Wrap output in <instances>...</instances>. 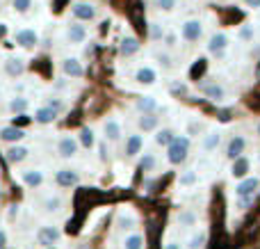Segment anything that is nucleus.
<instances>
[{
  "instance_id": "21",
  "label": "nucleus",
  "mask_w": 260,
  "mask_h": 249,
  "mask_svg": "<svg viewBox=\"0 0 260 249\" xmlns=\"http://www.w3.org/2000/svg\"><path fill=\"white\" fill-rule=\"evenodd\" d=\"M5 73H7L9 78H21L23 73H25V62H23L21 57H9L7 62H5Z\"/></svg>"
},
{
  "instance_id": "47",
  "label": "nucleus",
  "mask_w": 260,
  "mask_h": 249,
  "mask_svg": "<svg viewBox=\"0 0 260 249\" xmlns=\"http://www.w3.org/2000/svg\"><path fill=\"white\" fill-rule=\"evenodd\" d=\"M244 5H247V7H260V0H244Z\"/></svg>"
},
{
  "instance_id": "42",
  "label": "nucleus",
  "mask_w": 260,
  "mask_h": 249,
  "mask_svg": "<svg viewBox=\"0 0 260 249\" xmlns=\"http://www.w3.org/2000/svg\"><path fill=\"white\" fill-rule=\"evenodd\" d=\"M253 199H256V197H238V208H249V206L253 204Z\"/></svg>"
},
{
  "instance_id": "3",
  "label": "nucleus",
  "mask_w": 260,
  "mask_h": 249,
  "mask_svg": "<svg viewBox=\"0 0 260 249\" xmlns=\"http://www.w3.org/2000/svg\"><path fill=\"white\" fill-rule=\"evenodd\" d=\"M78 149H80V142H78V137H73V135H62V137L57 140V153H59V158H64V160L76 158V155H78Z\"/></svg>"
},
{
  "instance_id": "35",
  "label": "nucleus",
  "mask_w": 260,
  "mask_h": 249,
  "mask_svg": "<svg viewBox=\"0 0 260 249\" xmlns=\"http://www.w3.org/2000/svg\"><path fill=\"white\" fill-rule=\"evenodd\" d=\"M59 208H62V197H48V199L44 201L46 213H57Z\"/></svg>"
},
{
  "instance_id": "16",
  "label": "nucleus",
  "mask_w": 260,
  "mask_h": 249,
  "mask_svg": "<svg viewBox=\"0 0 260 249\" xmlns=\"http://www.w3.org/2000/svg\"><path fill=\"white\" fill-rule=\"evenodd\" d=\"M21 181L25 183L27 188H32V190H35V188L44 185L46 176H44V172H41V169H25V172L21 174Z\"/></svg>"
},
{
  "instance_id": "23",
  "label": "nucleus",
  "mask_w": 260,
  "mask_h": 249,
  "mask_svg": "<svg viewBox=\"0 0 260 249\" xmlns=\"http://www.w3.org/2000/svg\"><path fill=\"white\" fill-rule=\"evenodd\" d=\"M144 149V137L142 135H130L126 140V155L128 158H135V155H139Z\"/></svg>"
},
{
  "instance_id": "4",
  "label": "nucleus",
  "mask_w": 260,
  "mask_h": 249,
  "mask_svg": "<svg viewBox=\"0 0 260 249\" xmlns=\"http://www.w3.org/2000/svg\"><path fill=\"white\" fill-rule=\"evenodd\" d=\"M180 37H183L187 44H197V41L203 37V23L199 21V18H189V21H185L183 27H180Z\"/></svg>"
},
{
  "instance_id": "24",
  "label": "nucleus",
  "mask_w": 260,
  "mask_h": 249,
  "mask_svg": "<svg viewBox=\"0 0 260 249\" xmlns=\"http://www.w3.org/2000/svg\"><path fill=\"white\" fill-rule=\"evenodd\" d=\"M201 91L208 96L210 101H215V103H219V101H224V87L221 85H217V82H208V85H203L201 87Z\"/></svg>"
},
{
  "instance_id": "51",
  "label": "nucleus",
  "mask_w": 260,
  "mask_h": 249,
  "mask_svg": "<svg viewBox=\"0 0 260 249\" xmlns=\"http://www.w3.org/2000/svg\"><path fill=\"white\" fill-rule=\"evenodd\" d=\"M256 131H258V135H260V121H258V128H256Z\"/></svg>"
},
{
  "instance_id": "50",
  "label": "nucleus",
  "mask_w": 260,
  "mask_h": 249,
  "mask_svg": "<svg viewBox=\"0 0 260 249\" xmlns=\"http://www.w3.org/2000/svg\"><path fill=\"white\" fill-rule=\"evenodd\" d=\"M78 249H89V247H87V245H80V247H78Z\"/></svg>"
},
{
  "instance_id": "7",
  "label": "nucleus",
  "mask_w": 260,
  "mask_h": 249,
  "mask_svg": "<svg viewBox=\"0 0 260 249\" xmlns=\"http://www.w3.org/2000/svg\"><path fill=\"white\" fill-rule=\"evenodd\" d=\"M27 158H30V149L23 146L21 142H18V144H9L7 151H5V160H7L9 165H21V163H25Z\"/></svg>"
},
{
  "instance_id": "45",
  "label": "nucleus",
  "mask_w": 260,
  "mask_h": 249,
  "mask_svg": "<svg viewBox=\"0 0 260 249\" xmlns=\"http://www.w3.org/2000/svg\"><path fill=\"white\" fill-rule=\"evenodd\" d=\"M157 59H160V64H162V67H165V69H169V67H171V57H169V55H165V53H157Z\"/></svg>"
},
{
  "instance_id": "52",
  "label": "nucleus",
  "mask_w": 260,
  "mask_h": 249,
  "mask_svg": "<svg viewBox=\"0 0 260 249\" xmlns=\"http://www.w3.org/2000/svg\"><path fill=\"white\" fill-rule=\"evenodd\" d=\"M0 197H3V192H0Z\"/></svg>"
},
{
  "instance_id": "1",
  "label": "nucleus",
  "mask_w": 260,
  "mask_h": 249,
  "mask_svg": "<svg viewBox=\"0 0 260 249\" xmlns=\"http://www.w3.org/2000/svg\"><path fill=\"white\" fill-rule=\"evenodd\" d=\"M189 146H192L189 137L176 135L174 140L167 144V160H169V165H183L189 155Z\"/></svg>"
},
{
  "instance_id": "28",
  "label": "nucleus",
  "mask_w": 260,
  "mask_h": 249,
  "mask_svg": "<svg viewBox=\"0 0 260 249\" xmlns=\"http://www.w3.org/2000/svg\"><path fill=\"white\" fill-rule=\"evenodd\" d=\"M219 142H221V133L219 131H210L206 137H203L201 149L206 151V153H210V151H215L217 146H219Z\"/></svg>"
},
{
  "instance_id": "22",
  "label": "nucleus",
  "mask_w": 260,
  "mask_h": 249,
  "mask_svg": "<svg viewBox=\"0 0 260 249\" xmlns=\"http://www.w3.org/2000/svg\"><path fill=\"white\" fill-rule=\"evenodd\" d=\"M119 53L121 57H133V55L139 53V41L135 37H123L121 44H119Z\"/></svg>"
},
{
  "instance_id": "46",
  "label": "nucleus",
  "mask_w": 260,
  "mask_h": 249,
  "mask_svg": "<svg viewBox=\"0 0 260 249\" xmlns=\"http://www.w3.org/2000/svg\"><path fill=\"white\" fill-rule=\"evenodd\" d=\"M5 245H7V231H5V229H0V249H3Z\"/></svg>"
},
{
  "instance_id": "38",
  "label": "nucleus",
  "mask_w": 260,
  "mask_h": 249,
  "mask_svg": "<svg viewBox=\"0 0 260 249\" xmlns=\"http://www.w3.org/2000/svg\"><path fill=\"white\" fill-rule=\"evenodd\" d=\"M253 35H256V32H253L251 25H242V27H240V32H238V37L242 41H253Z\"/></svg>"
},
{
  "instance_id": "18",
  "label": "nucleus",
  "mask_w": 260,
  "mask_h": 249,
  "mask_svg": "<svg viewBox=\"0 0 260 249\" xmlns=\"http://www.w3.org/2000/svg\"><path fill=\"white\" fill-rule=\"evenodd\" d=\"M137 126L142 133H153V131H157V126H160V117H157L155 112H144L142 117H139Z\"/></svg>"
},
{
  "instance_id": "34",
  "label": "nucleus",
  "mask_w": 260,
  "mask_h": 249,
  "mask_svg": "<svg viewBox=\"0 0 260 249\" xmlns=\"http://www.w3.org/2000/svg\"><path fill=\"white\" fill-rule=\"evenodd\" d=\"M139 167L144 169V172H153V169L157 167V158L155 153H144L142 160H139Z\"/></svg>"
},
{
  "instance_id": "26",
  "label": "nucleus",
  "mask_w": 260,
  "mask_h": 249,
  "mask_svg": "<svg viewBox=\"0 0 260 249\" xmlns=\"http://www.w3.org/2000/svg\"><path fill=\"white\" fill-rule=\"evenodd\" d=\"M135 110H137L139 114H144V112H155V110H157V101L153 99V96H139L137 103H135Z\"/></svg>"
},
{
  "instance_id": "14",
  "label": "nucleus",
  "mask_w": 260,
  "mask_h": 249,
  "mask_svg": "<svg viewBox=\"0 0 260 249\" xmlns=\"http://www.w3.org/2000/svg\"><path fill=\"white\" fill-rule=\"evenodd\" d=\"M73 16L76 21H94L96 18V7L91 3H76L73 5Z\"/></svg>"
},
{
  "instance_id": "20",
  "label": "nucleus",
  "mask_w": 260,
  "mask_h": 249,
  "mask_svg": "<svg viewBox=\"0 0 260 249\" xmlns=\"http://www.w3.org/2000/svg\"><path fill=\"white\" fill-rule=\"evenodd\" d=\"M135 80L139 82V85H155L157 82V71L153 67H142L135 71Z\"/></svg>"
},
{
  "instance_id": "6",
  "label": "nucleus",
  "mask_w": 260,
  "mask_h": 249,
  "mask_svg": "<svg viewBox=\"0 0 260 249\" xmlns=\"http://www.w3.org/2000/svg\"><path fill=\"white\" fill-rule=\"evenodd\" d=\"M55 183H57L59 188H64V190L76 188L78 183H80V174L71 167H62V169H57V174H55Z\"/></svg>"
},
{
  "instance_id": "11",
  "label": "nucleus",
  "mask_w": 260,
  "mask_h": 249,
  "mask_svg": "<svg viewBox=\"0 0 260 249\" xmlns=\"http://www.w3.org/2000/svg\"><path fill=\"white\" fill-rule=\"evenodd\" d=\"M62 73L67 78H82L85 76V67L78 57H64L62 59Z\"/></svg>"
},
{
  "instance_id": "37",
  "label": "nucleus",
  "mask_w": 260,
  "mask_h": 249,
  "mask_svg": "<svg viewBox=\"0 0 260 249\" xmlns=\"http://www.w3.org/2000/svg\"><path fill=\"white\" fill-rule=\"evenodd\" d=\"M148 37H151L153 41H162V37H165V30H162L160 23H151V25H148Z\"/></svg>"
},
{
  "instance_id": "19",
  "label": "nucleus",
  "mask_w": 260,
  "mask_h": 249,
  "mask_svg": "<svg viewBox=\"0 0 260 249\" xmlns=\"http://www.w3.org/2000/svg\"><path fill=\"white\" fill-rule=\"evenodd\" d=\"M231 174H233L235 178H244V176H249V169H251V163H249V158L247 155H240V158H235V160H231Z\"/></svg>"
},
{
  "instance_id": "15",
  "label": "nucleus",
  "mask_w": 260,
  "mask_h": 249,
  "mask_svg": "<svg viewBox=\"0 0 260 249\" xmlns=\"http://www.w3.org/2000/svg\"><path fill=\"white\" fill-rule=\"evenodd\" d=\"M59 112H55L53 108H48V105H41V108L35 110V117H32V121L35 123H41V126H50V123L57 119Z\"/></svg>"
},
{
  "instance_id": "10",
  "label": "nucleus",
  "mask_w": 260,
  "mask_h": 249,
  "mask_svg": "<svg viewBox=\"0 0 260 249\" xmlns=\"http://www.w3.org/2000/svg\"><path fill=\"white\" fill-rule=\"evenodd\" d=\"M244 151H247V140L242 135H233L229 140V144H226V158L235 160L240 155H244Z\"/></svg>"
},
{
  "instance_id": "30",
  "label": "nucleus",
  "mask_w": 260,
  "mask_h": 249,
  "mask_svg": "<svg viewBox=\"0 0 260 249\" xmlns=\"http://www.w3.org/2000/svg\"><path fill=\"white\" fill-rule=\"evenodd\" d=\"M123 249H144V236L130 231L126 236V240H123Z\"/></svg>"
},
{
  "instance_id": "44",
  "label": "nucleus",
  "mask_w": 260,
  "mask_h": 249,
  "mask_svg": "<svg viewBox=\"0 0 260 249\" xmlns=\"http://www.w3.org/2000/svg\"><path fill=\"white\" fill-rule=\"evenodd\" d=\"M203 128V123L201 121H192V123H187V133L189 135H199V131Z\"/></svg>"
},
{
  "instance_id": "25",
  "label": "nucleus",
  "mask_w": 260,
  "mask_h": 249,
  "mask_svg": "<svg viewBox=\"0 0 260 249\" xmlns=\"http://www.w3.org/2000/svg\"><path fill=\"white\" fill-rule=\"evenodd\" d=\"M27 108H30V101H27L25 96H14L7 103V110L12 114H23V112H27Z\"/></svg>"
},
{
  "instance_id": "39",
  "label": "nucleus",
  "mask_w": 260,
  "mask_h": 249,
  "mask_svg": "<svg viewBox=\"0 0 260 249\" xmlns=\"http://www.w3.org/2000/svg\"><path fill=\"white\" fill-rule=\"evenodd\" d=\"M155 7L160 9V12H174L176 0H155Z\"/></svg>"
},
{
  "instance_id": "31",
  "label": "nucleus",
  "mask_w": 260,
  "mask_h": 249,
  "mask_svg": "<svg viewBox=\"0 0 260 249\" xmlns=\"http://www.w3.org/2000/svg\"><path fill=\"white\" fill-rule=\"evenodd\" d=\"M197 222H199V215L194 213V210L185 208V210H180L178 213V224L180 227H194Z\"/></svg>"
},
{
  "instance_id": "29",
  "label": "nucleus",
  "mask_w": 260,
  "mask_h": 249,
  "mask_svg": "<svg viewBox=\"0 0 260 249\" xmlns=\"http://www.w3.org/2000/svg\"><path fill=\"white\" fill-rule=\"evenodd\" d=\"M78 142H80V146H82V149H94V144H96L94 131H91L89 126L80 128V133H78Z\"/></svg>"
},
{
  "instance_id": "48",
  "label": "nucleus",
  "mask_w": 260,
  "mask_h": 249,
  "mask_svg": "<svg viewBox=\"0 0 260 249\" xmlns=\"http://www.w3.org/2000/svg\"><path fill=\"white\" fill-rule=\"evenodd\" d=\"M165 249H180L178 242H169V245H165Z\"/></svg>"
},
{
  "instance_id": "9",
  "label": "nucleus",
  "mask_w": 260,
  "mask_h": 249,
  "mask_svg": "<svg viewBox=\"0 0 260 249\" xmlns=\"http://www.w3.org/2000/svg\"><path fill=\"white\" fill-rule=\"evenodd\" d=\"M23 140H25V131L18 128L16 123L0 128V142H5V144H18V142H23Z\"/></svg>"
},
{
  "instance_id": "12",
  "label": "nucleus",
  "mask_w": 260,
  "mask_h": 249,
  "mask_svg": "<svg viewBox=\"0 0 260 249\" xmlns=\"http://www.w3.org/2000/svg\"><path fill=\"white\" fill-rule=\"evenodd\" d=\"M85 39H87V27L82 25V21H76L67 27V41L69 44L78 46V44H85Z\"/></svg>"
},
{
  "instance_id": "13",
  "label": "nucleus",
  "mask_w": 260,
  "mask_h": 249,
  "mask_svg": "<svg viewBox=\"0 0 260 249\" xmlns=\"http://www.w3.org/2000/svg\"><path fill=\"white\" fill-rule=\"evenodd\" d=\"M229 48V37L224 32H215V35L208 39V53L210 55H221Z\"/></svg>"
},
{
  "instance_id": "49",
  "label": "nucleus",
  "mask_w": 260,
  "mask_h": 249,
  "mask_svg": "<svg viewBox=\"0 0 260 249\" xmlns=\"http://www.w3.org/2000/svg\"><path fill=\"white\" fill-rule=\"evenodd\" d=\"M41 249H57V247H55V245H50V247H41Z\"/></svg>"
},
{
  "instance_id": "33",
  "label": "nucleus",
  "mask_w": 260,
  "mask_h": 249,
  "mask_svg": "<svg viewBox=\"0 0 260 249\" xmlns=\"http://www.w3.org/2000/svg\"><path fill=\"white\" fill-rule=\"evenodd\" d=\"M197 172L194 169H187V172H183L180 174V178H178V185L180 188H192V185H197Z\"/></svg>"
},
{
  "instance_id": "27",
  "label": "nucleus",
  "mask_w": 260,
  "mask_h": 249,
  "mask_svg": "<svg viewBox=\"0 0 260 249\" xmlns=\"http://www.w3.org/2000/svg\"><path fill=\"white\" fill-rule=\"evenodd\" d=\"M137 227V217L130 213H119L117 215V229L119 231H135Z\"/></svg>"
},
{
  "instance_id": "43",
  "label": "nucleus",
  "mask_w": 260,
  "mask_h": 249,
  "mask_svg": "<svg viewBox=\"0 0 260 249\" xmlns=\"http://www.w3.org/2000/svg\"><path fill=\"white\" fill-rule=\"evenodd\" d=\"M46 105H48V108H53L55 112H62V110H64V103L59 99H48V103H46Z\"/></svg>"
},
{
  "instance_id": "17",
  "label": "nucleus",
  "mask_w": 260,
  "mask_h": 249,
  "mask_svg": "<svg viewBox=\"0 0 260 249\" xmlns=\"http://www.w3.org/2000/svg\"><path fill=\"white\" fill-rule=\"evenodd\" d=\"M103 135H105V140L108 142H119L121 140V135H123L121 123H119L117 119H108V121L103 123Z\"/></svg>"
},
{
  "instance_id": "36",
  "label": "nucleus",
  "mask_w": 260,
  "mask_h": 249,
  "mask_svg": "<svg viewBox=\"0 0 260 249\" xmlns=\"http://www.w3.org/2000/svg\"><path fill=\"white\" fill-rule=\"evenodd\" d=\"M12 7L16 14H27L32 7V0H12Z\"/></svg>"
},
{
  "instance_id": "8",
  "label": "nucleus",
  "mask_w": 260,
  "mask_h": 249,
  "mask_svg": "<svg viewBox=\"0 0 260 249\" xmlns=\"http://www.w3.org/2000/svg\"><path fill=\"white\" fill-rule=\"evenodd\" d=\"M258 188H260V178L244 176V178H240L238 188H235V195H238V197H256Z\"/></svg>"
},
{
  "instance_id": "41",
  "label": "nucleus",
  "mask_w": 260,
  "mask_h": 249,
  "mask_svg": "<svg viewBox=\"0 0 260 249\" xmlns=\"http://www.w3.org/2000/svg\"><path fill=\"white\" fill-rule=\"evenodd\" d=\"M176 39H178V37H176L174 32H165V37H162V41H165L167 48H174V46H176Z\"/></svg>"
},
{
  "instance_id": "40",
  "label": "nucleus",
  "mask_w": 260,
  "mask_h": 249,
  "mask_svg": "<svg viewBox=\"0 0 260 249\" xmlns=\"http://www.w3.org/2000/svg\"><path fill=\"white\" fill-rule=\"evenodd\" d=\"M203 242H206V233H197V236L189 240V249H201Z\"/></svg>"
},
{
  "instance_id": "32",
  "label": "nucleus",
  "mask_w": 260,
  "mask_h": 249,
  "mask_svg": "<svg viewBox=\"0 0 260 249\" xmlns=\"http://www.w3.org/2000/svg\"><path fill=\"white\" fill-rule=\"evenodd\" d=\"M176 137V133L171 131V128H160V131L155 133V142H157V146H165L167 149V144H169L171 140Z\"/></svg>"
},
{
  "instance_id": "5",
  "label": "nucleus",
  "mask_w": 260,
  "mask_h": 249,
  "mask_svg": "<svg viewBox=\"0 0 260 249\" xmlns=\"http://www.w3.org/2000/svg\"><path fill=\"white\" fill-rule=\"evenodd\" d=\"M14 44L21 46V48H35L39 44V35L32 27H21V30L14 32Z\"/></svg>"
},
{
  "instance_id": "2",
  "label": "nucleus",
  "mask_w": 260,
  "mask_h": 249,
  "mask_svg": "<svg viewBox=\"0 0 260 249\" xmlns=\"http://www.w3.org/2000/svg\"><path fill=\"white\" fill-rule=\"evenodd\" d=\"M35 238H37V245L39 247H50V245H57L59 242L62 231H59V227H55V224H44V227H39Z\"/></svg>"
}]
</instances>
